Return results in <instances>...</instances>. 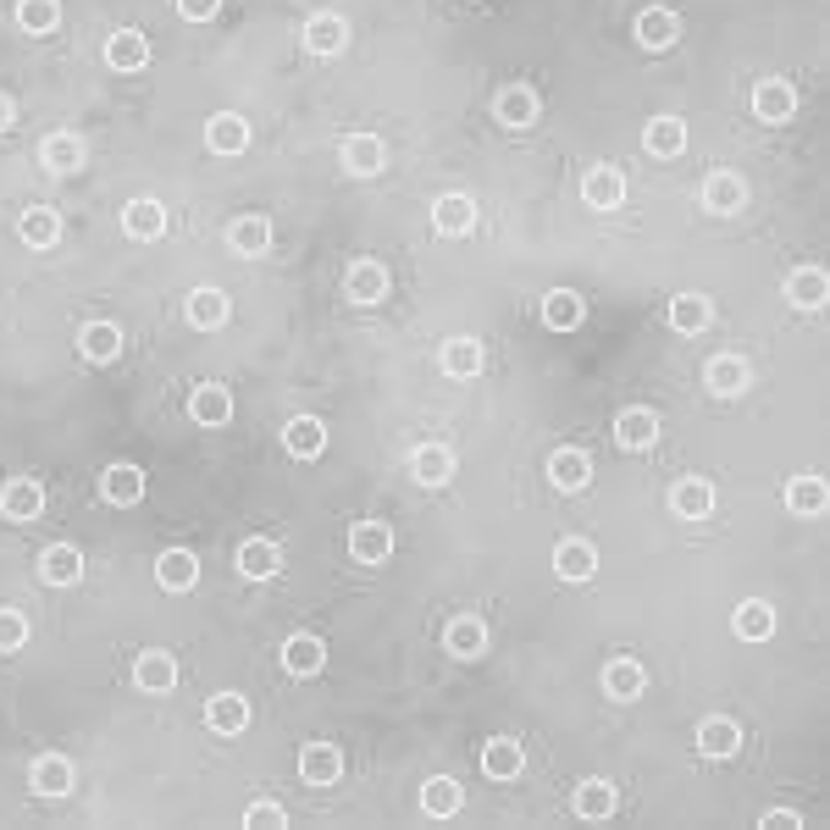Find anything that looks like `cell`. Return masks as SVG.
I'll use <instances>...</instances> for the list:
<instances>
[{"label": "cell", "mask_w": 830, "mask_h": 830, "mask_svg": "<svg viewBox=\"0 0 830 830\" xmlns=\"http://www.w3.org/2000/svg\"><path fill=\"white\" fill-rule=\"evenodd\" d=\"M344 775V754L332 742H310L305 754H299V781H310V786H332Z\"/></svg>", "instance_id": "cell-1"}, {"label": "cell", "mask_w": 830, "mask_h": 830, "mask_svg": "<svg viewBox=\"0 0 830 830\" xmlns=\"http://www.w3.org/2000/svg\"><path fill=\"white\" fill-rule=\"evenodd\" d=\"M155 581L166 593H189L194 581H200V559L189 554V548H166L161 559H155Z\"/></svg>", "instance_id": "cell-2"}, {"label": "cell", "mask_w": 830, "mask_h": 830, "mask_svg": "<svg viewBox=\"0 0 830 830\" xmlns=\"http://www.w3.org/2000/svg\"><path fill=\"white\" fill-rule=\"evenodd\" d=\"M0 510H7V521H39V510H45V493H39V482L12 476L7 487H0Z\"/></svg>", "instance_id": "cell-3"}, {"label": "cell", "mask_w": 830, "mask_h": 830, "mask_svg": "<svg viewBox=\"0 0 830 830\" xmlns=\"http://www.w3.org/2000/svg\"><path fill=\"white\" fill-rule=\"evenodd\" d=\"M349 554H355L360 565H382V559L393 554V532H388V521H355V532H349Z\"/></svg>", "instance_id": "cell-4"}, {"label": "cell", "mask_w": 830, "mask_h": 830, "mask_svg": "<svg viewBox=\"0 0 830 830\" xmlns=\"http://www.w3.org/2000/svg\"><path fill=\"white\" fill-rule=\"evenodd\" d=\"M642 687H648V671H642L637 659H609V664H604V692H609L615 703L642 698Z\"/></svg>", "instance_id": "cell-5"}, {"label": "cell", "mask_w": 830, "mask_h": 830, "mask_svg": "<svg viewBox=\"0 0 830 830\" xmlns=\"http://www.w3.org/2000/svg\"><path fill=\"white\" fill-rule=\"evenodd\" d=\"M548 476H554V487H559V493H581V487L593 482V460L581 454V449H554Z\"/></svg>", "instance_id": "cell-6"}, {"label": "cell", "mask_w": 830, "mask_h": 830, "mask_svg": "<svg viewBox=\"0 0 830 830\" xmlns=\"http://www.w3.org/2000/svg\"><path fill=\"white\" fill-rule=\"evenodd\" d=\"M78 349H83V360H95V366H111L117 355H122V332L111 327V321H90L78 332Z\"/></svg>", "instance_id": "cell-7"}, {"label": "cell", "mask_w": 830, "mask_h": 830, "mask_svg": "<svg viewBox=\"0 0 830 830\" xmlns=\"http://www.w3.org/2000/svg\"><path fill=\"white\" fill-rule=\"evenodd\" d=\"M283 449H288L294 460H316V454L327 449V427L316 422V415H294V422L283 427Z\"/></svg>", "instance_id": "cell-8"}, {"label": "cell", "mask_w": 830, "mask_h": 830, "mask_svg": "<svg viewBox=\"0 0 830 830\" xmlns=\"http://www.w3.org/2000/svg\"><path fill=\"white\" fill-rule=\"evenodd\" d=\"M581 200L598 205V211H615L626 200V178L615 173V166H593V173L581 178Z\"/></svg>", "instance_id": "cell-9"}, {"label": "cell", "mask_w": 830, "mask_h": 830, "mask_svg": "<svg viewBox=\"0 0 830 830\" xmlns=\"http://www.w3.org/2000/svg\"><path fill=\"white\" fill-rule=\"evenodd\" d=\"M305 45H310L316 56H339V50L349 45V23L332 17V12H316V17L305 23Z\"/></svg>", "instance_id": "cell-10"}, {"label": "cell", "mask_w": 830, "mask_h": 830, "mask_svg": "<svg viewBox=\"0 0 830 830\" xmlns=\"http://www.w3.org/2000/svg\"><path fill=\"white\" fill-rule=\"evenodd\" d=\"M554 570H559L565 581H593V570H598V554H593V543H581V537H565V543L554 548Z\"/></svg>", "instance_id": "cell-11"}, {"label": "cell", "mask_w": 830, "mask_h": 830, "mask_svg": "<svg viewBox=\"0 0 830 830\" xmlns=\"http://www.w3.org/2000/svg\"><path fill=\"white\" fill-rule=\"evenodd\" d=\"M189 410H194V422H200V427H227V415H233V393H227L222 382H200V388H194V399H189Z\"/></svg>", "instance_id": "cell-12"}, {"label": "cell", "mask_w": 830, "mask_h": 830, "mask_svg": "<svg viewBox=\"0 0 830 830\" xmlns=\"http://www.w3.org/2000/svg\"><path fill=\"white\" fill-rule=\"evenodd\" d=\"M482 770H487V781H515L521 775V742L515 736H493L482 747Z\"/></svg>", "instance_id": "cell-13"}, {"label": "cell", "mask_w": 830, "mask_h": 830, "mask_svg": "<svg viewBox=\"0 0 830 830\" xmlns=\"http://www.w3.org/2000/svg\"><path fill=\"white\" fill-rule=\"evenodd\" d=\"M106 61H111L117 72H139V67L150 61V39H144L139 28H117V34L106 39Z\"/></svg>", "instance_id": "cell-14"}, {"label": "cell", "mask_w": 830, "mask_h": 830, "mask_svg": "<svg viewBox=\"0 0 830 830\" xmlns=\"http://www.w3.org/2000/svg\"><path fill=\"white\" fill-rule=\"evenodd\" d=\"M344 294H349L355 305H377V299L388 294V272H382V261H355V266H349V277H344Z\"/></svg>", "instance_id": "cell-15"}, {"label": "cell", "mask_w": 830, "mask_h": 830, "mask_svg": "<svg viewBox=\"0 0 830 830\" xmlns=\"http://www.w3.org/2000/svg\"><path fill=\"white\" fill-rule=\"evenodd\" d=\"M205 725H211L216 736H238V731H249V703H244L238 692H216L211 709H205Z\"/></svg>", "instance_id": "cell-16"}, {"label": "cell", "mask_w": 830, "mask_h": 830, "mask_svg": "<svg viewBox=\"0 0 830 830\" xmlns=\"http://www.w3.org/2000/svg\"><path fill=\"white\" fill-rule=\"evenodd\" d=\"M671 510H676V515H687V521H703V515L714 510V487H709L703 476L676 482V487H671Z\"/></svg>", "instance_id": "cell-17"}, {"label": "cell", "mask_w": 830, "mask_h": 830, "mask_svg": "<svg viewBox=\"0 0 830 830\" xmlns=\"http://www.w3.org/2000/svg\"><path fill=\"white\" fill-rule=\"evenodd\" d=\"M736 747H742L736 720H703L698 725V754L703 759H736Z\"/></svg>", "instance_id": "cell-18"}, {"label": "cell", "mask_w": 830, "mask_h": 830, "mask_svg": "<svg viewBox=\"0 0 830 830\" xmlns=\"http://www.w3.org/2000/svg\"><path fill=\"white\" fill-rule=\"evenodd\" d=\"M754 111H759L764 122H786V117L797 111V95H792V83H781V78H764L759 90H754Z\"/></svg>", "instance_id": "cell-19"}, {"label": "cell", "mask_w": 830, "mask_h": 830, "mask_svg": "<svg viewBox=\"0 0 830 830\" xmlns=\"http://www.w3.org/2000/svg\"><path fill=\"white\" fill-rule=\"evenodd\" d=\"M410 471H415V482H427V487H443L449 476H454V454L443 449V443H422L410 454Z\"/></svg>", "instance_id": "cell-20"}, {"label": "cell", "mask_w": 830, "mask_h": 830, "mask_svg": "<svg viewBox=\"0 0 830 830\" xmlns=\"http://www.w3.org/2000/svg\"><path fill=\"white\" fill-rule=\"evenodd\" d=\"M133 681H139V692H173V687H178V664L166 659V653H139Z\"/></svg>", "instance_id": "cell-21"}, {"label": "cell", "mask_w": 830, "mask_h": 830, "mask_svg": "<svg viewBox=\"0 0 830 830\" xmlns=\"http://www.w3.org/2000/svg\"><path fill=\"white\" fill-rule=\"evenodd\" d=\"M39 570H45L50 588H72V581L83 576V554H78L72 543H50L45 559H39Z\"/></svg>", "instance_id": "cell-22"}, {"label": "cell", "mask_w": 830, "mask_h": 830, "mask_svg": "<svg viewBox=\"0 0 830 830\" xmlns=\"http://www.w3.org/2000/svg\"><path fill=\"white\" fill-rule=\"evenodd\" d=\"M642 144H648V155H659V161L681 155V150H687V128H681V117H653V122H648V133H642Z\"/></svg>", "instance_id": "cell-23"}, {"label": "cell", "mask_w": 830, "mask_h": 830, "mask_svg": "<svg viewBox=\"0 0 830 830\" xmlns=\"http://www.w3.org/2000/svg\"><path fill=\"white\" fill-rule=\"evenodd\" d=\"M731 631L742 637V642H770L775 637V609L770 604H736V620H731Z\"/></svg>", "instance_id": "cell-24"}, {"label": "cell", "mask_w": 830, "mask_h": 830, "mask_svg": "<svg viewBox=\"0 0 830 830\" xmlns=\"http://www.w3.org/2000/svg\"><path fill=\"white\" fill-rule=\"evenodd\" d=\"M432 222H438V233H443V238H460V233H471V227H476V205H471L465 194H443V200L432 205Z\"/></svg>", "instance_id": "cell-25"}, {"label": "cell", "mask_w": 830, "mask_h": 830, "mask_svg": "<svg viewBox=\"0 0 830 830\" xmlns=\"http://www.w3.org/2000/svg\"><path fill=\"white\" fill-rule=\"evenodd\" d=\"M227 244L238 249V256H266V244H272V222L266 216H238L227 227Z\"/></svg>", "instance_id": "cell-26"}, {"label": "cell", "mask_w": 830, "mask_h": 830, "mask_svg": "<svg viewBox=\"0 0 830 830\" xmlns=\"http://www.w3.org/2000/svg\"><path fill=\"white\" fill-rule=\"evenodd\" d=\"M321 664H327V648H321L316 637H288V642H283V671H288V676H316Z\"/></svg>", "instance_id": "cell-27"}, {"label": "cell", "mask_w": 830, "mask_h": 830, "mask_svg": "<svg viewBox=\"0 0 830 830\" xmlns=\"http://www.w3.org/2000/svg\"><path fill=\"white\" fill-rule=\"evenodd\" d=\"M581 316H588V305H581V294H576V288H554V294L543 299V321H548L554 332L581 327Z\"/></svg>", "instance_id": "cell-28"}, {"label": "cell", "mask_w": 830, "mask_h": 830, "mask_svg": "<svg viewBox=\"0 0 830 830\" xmlns=\"http://www.w3.org/2000/svg\"><path fill=\"white\" fill-rule=\"evenodd\" d=\"M676 34H681V23H676V12H664V7H648V12L637 17V39H642L648 50L676 45Z\"/></svg>", "instance_id": "cell-29"}, {"label": "cell", "mask_w": 830, "mask_h": 830, "mask_svg": "<svg viewBox=\"0 0 830 830\" xmlns=\"http://www.w3.org/2000/svg\"><path fill=\"white\" fill-rule=\"evenodd\" d=\"M344 166L355 178H377L382 173V139L377 133H355L349 144H344Z\"/></svg>", "instance_id": "cell-30"}, {"label": "cell", "mask_w": 830, "mask_h": 830, "mask_svg": "<svg viewBox=\"0 0 830 830\" xmlns=\"http://www.w3.org/2000/svg\"><path fill=\"white\" fill-rule=\"evenodd\" d=\"M100 493L111 498V505H139V498H144V471L139 465H111L100 476Z\"/></svg>", "instance_id": "cell-31"}, {"label": "cell", "mask_w": 830, "mask_h": 830, "mask_svg": "<svg viewBox=\"0 0 830 830\" xmlns=\"http://www.w3.org/2000/svg\"><path fill=\"white\" fill-rule=\"evenodd\" d=\"M742 200H747V183H742L736 173H709V183H703V205H709V211L731 216Z\"/></svg>", "instance_id": "cell-32"}, {"label": "cell", "mask_w": 830, "mask_h": 830, "mask_svg": "<svg viewBox=\"0 0 830 830\" xmlns=\"http://www.w3.org/2000/svg\"><path fill=\"white\" fill-rule=\"evenodd\" d=\"M122 227H128V238H161L166 233V205L161 200H133L122 211Z\"/></svg>", "instance_id": "cell-33"}, {"label": "cell", "mask_w": 830, "mask_h": 830, "mask_svg": "<svg viewBox=\"0 0 830 830\" xmlns=\"http://www.w3.org/2000/svg\"><path fill=\"white\" fill-rule=\"evenodd\" d=\"M498 122H505V128H532L537 122V95L526 90V83H515V90L498 95Z\"/></svg>", "instance_id": "cell-34"}, {"label": "cell", "mask_w": 830, "mask_h": 830, "mask_svg": "<svg viewBox=\"0 0 830 830\" xmlns=\"http://www.w3.org/2000/svg\"><path fill=\"white\" fill-rule=\"evenodd\" d=\"M653 438H659L653 410H626L620 422H615V443H620V449H648Z\"/></svg>", "instance_id": "cell-35"}, {"label": "cell", "mask_w": 830, "mask_h": 830, "mask_svg": "<svg viewBox=\"0 0 830 830\" xmlns=\"http://www.w3.org/2000/svg\"><path fill=\"white\" fill-rule=\"evenodd\" d=\"M211 150L216 155H238V150H249V122L244 117H233V111H222V117H211Z\"/></svg>", "instance_id": "cell-36"}, {"label": "cell", "mask_w": 830, "mask_h": 830, "mask_svg": "<svg viewBox=\"0 0 830 830\" xmlns=\"http://www.w3.org/2000/svg\"><path fill=\"white\" fill-rule=\"evenodd\" d=\"M277 565H283V559H277V548H272L266 537H249V543L238 548V570H244L249 581H266V576H277Z\"/></svg>", "instance_id": "cell-37"}, {"label": "cell", "mask_w": 830, "mask_h": 830, "mask_svg": "<svg viewBox=\"0 0 830 830\" xmlns=\"http://www.w3.org/2000/svg\"><path fill=\"white\" fill-rule=\"evenodd\" d=\"M443 642H449V653H454V659H476V653L487 648V631H482V620L460 615V620H449Z\"/></svg>", "instance_id": "cell-38"}, {"label": "cell", "mask_w": 830, "mask_h": 830, "mask_svg": "<svg viewBox=\"0 0 830 830\" xmlns=\"http://www.w3.org/2000/svg\"><path fill=\"white\" fill-rule=\"evenodd\" d=\"M34 792H39V797H61V792H72V764H67L61 754H45V759L34 764Z\"/></svg>", "instance_id": "cell-39"}, {"label": "cell", "mask_w": 830, "mask_h": 830, "mask_svg": "<svg viewBox=\"0 0 830 830\" xmlns=\"http://www.w3.org/2000/svg\"><path fill=\"white\" fill-rule=\"evenodd\" d=\"M576 814L581 819H609L615 814V786L609 781H581L576 786Z\"/></svg>", "instance_id": "cell-40"}, {"label": "cell", "mask_w": 830, "mask_h": 830, "mask_svg": "<svg viewBox=\"0 0 830 830\" xmlns=\"http://www.w3.org/2000/svg\"><path fill=\"white\" fill-rule=\"evenodd\" d=\"M39 161L50 166V173H78V166H83V144L72 133H50L45 150H39Z\"/></svg>", "instance_id": "cell-41"}, {"label": "cell", "mask_w": 830, "mask_h": 830, "mask_svg": "<svg viewBox=\"0 0 830 830\" xmlns=\"http://www.w3.org/2000/svg\"><path fill=\"white\" fill-rule=\"evenodd\" d=\"M786 294H792L797 310H819V305H825V272H819V266H797L792 283H786Z\"/></svg>", "instance_id": "cell-42"}, {"label": "cell", "mask_w": 830, "mask_h": 830, "mask_svg": "<svg viewBox=\"0 0 830 830\" xmlns=\"http://www.w3.org/2000/svg\"><path fill=\"white\" fill-rule=\"evenodd\" d=\"M422 808H427L432 819H454V814H460V781H449V775L427 781V786H422Z\"/></svg>", "instance_id": "cell-43"}, {"label": "cell", "mask_w": 830, "mask_h": 830, "mask_svg": "<svg viewBox=\"0 0 830 830\" xmlns=\"http://www.w3.org/2000/svg\"><path fill=\"white\" fill-rule=\"evenodd\" d=\"M786 510L792 515H825V482L819 476H797L786 487Z\"/></svg>", "instance_id": "cell-44"}, {"label": "cell", "mask_w": 830, "mask_h": 830, "mask_svg": "<svg viewBox=\"0 0 830 830\" xmlns=\"http://www.w3.org/2000/svg\"><path fill=\"white\" fill-rule=\"evenodd\" d=\"M189 321L194 327H222L227 321V294L222 288H194L189 294Z\"/></svg>", "instance_id": "cell-45"}, {"label": "cell", "mask_w": 830, "mask_h": 830, "mask_svg": "<svg viewBox=\"0 0 830 830\" xmlns=\"http://www.w3.org/2000/svg\"><path fill=\"white\" fill-rule=\"evenodd\" d=\"M443 371L449 377H476L482 371V344L476 339H449L443 344Z\"/></svg>", "instance_id": "cell-46"}, {"label": "cell", "mask_w": 830, "mask_h": 830, "mask_svg": "<svg viewBox=\"0 0 830 830\" xmlns=\"http://www.w3.org/2000/svg\"><path fill=\"white\" fill-rule=\"evenodd\" d=\"M23 238H28V249H50V244L61 238V216L45 211V205H34V211L23 216Z\"/></svg>", "instance_id": "cell-47"}, {"label": "cell", "mask_w": 830, "mask_h": 830, "mask_svg": "<svg viewBox=\"0 0 830 830\" xmlns=\"http://www.w3.org/2000/svg\"><path fill=\"white\" fill-rule=\"evenodd\" d=\"M671 321H676V332H703L709 327V299L703 294H676L671 299Z\"/></svg>", "instance_id": "cell-48"}, {"label": "cell", "mask_w": 830, "mask_h": 830, "mask_svg": "<svg viewBox=\"0 0 830 830\" xmlns=\"http://www.w3.org/2000/svg\"><path fill=\"white\" fill-rule=\"evenodd\" d=\"M709 388L725 393V399L742 393V388H747V366H742L736 355H714V360H709Z\"/></svg>", "instance_id": "cell-49"}, {"label": "cell", "mask_w": 830, "mask_h": 830, "mask_svg": "<svg viewBox=\"0 0 830 830\" xmlns=\"http://www.w3.org/2000/svg\"><path fill=\"white\" fill-rule=\"evenodd\" d=\"M17 23H23L28 34H56L61 7H56V0H23V7H17Z\"/></svg>", "instance_id": "cell-50"}, {"label": "cell", "mask_w": 830, "mask_h": 830, "mask_svg": "<svg viewBox=\"0 0 830 830\" xmlns=\"http://www.w3.org/2000/svg\"><path fill=\"white\" fill-rule=\"evenodd\" d=\"M28 642V620L17 615V609H0V653H12V648H23Z\"/></svg>", "instance_id": "cell-51"}, {"label": "cell", "mask_w": 830, "mask_h": 830, "mask_svg": "<svg viewBox=\"0 0 830 830\" xmlns=\"http://www.w3.org/2000/svg\"><path fill=\"white\" fill-rule=\"evenodd\" d=\"M244 825H261V830H277V825H288V814H283L277 803H249V808H244Z\"/></svg>", "instance_id": "cell-52"}, {"label": "cell", "mask_w": 830, "mask_h": 830, "mask_svg": "<svg viewBox=\"0 0 830 830\" xmlns=\"http://www.w3.org/2000/svg\"><path fill=\"white\" fill-rule=\"evenodd\" d=\"M216 7H222V0H178V12H183L189 23H205V17H216Z\"/></svg>", "instance_id": "cell-53"}, {"label": "cell", "mask_w": 830, "mask_h": 830, "mask_svg": "<svg viewBox=\"0 0 830 830\" xmlns=\"http://www.w3.org/2000/svg\"><path fill=\"white\" fill-rule=\"evenodd\" d=\"M759 825H770V830H797V814H792V808H770Z\"/></svg>", "instance_id": "cell-54"}, {"label": "cell", "mask_w": 830, "mask_h": 830, "mask_svg": "<svg viewBox=\"0 0 830 830\" xmlns=\"http://www.w3.org/2000/svg\"><path fill=\"white\" fill-rule=\"evenodd\" d=\"M7 128H12V100L0 95V133H7Z\"/></svg>", "instance_id": "cell-55"}]
</instances>
